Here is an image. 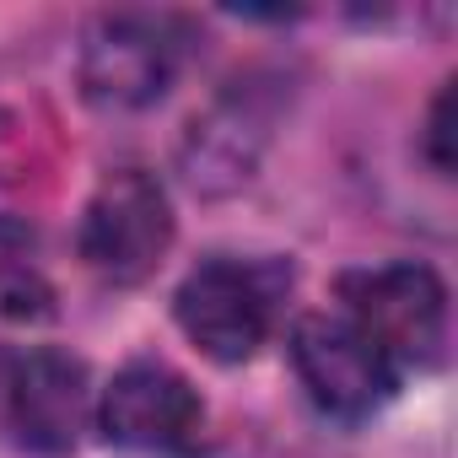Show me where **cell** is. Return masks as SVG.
Here are the masks:
<instances>
[{"mask_svg":"<svg viewBox=\"0 0 458 458\" xmlns=\"http://www.w3.org/2000/svg\"><path fill=\"white\" fill-rule=\"evenodd\" d=\"M286 286L292 276L265 259H205L183 276L173 313H178V329L210 361L233 367V361H249L270 340Z\"/></svg>","mask_w":458,"mask_h":458,"instance_id":"cell-1","label":"cell"},{"mask_svg":"<svg viewBox=\"0 0 458 458\" xmlns=\"http://www.w3.org/2000/svg\"><path fill=\"white\" fill-rule=\"evenodd\" d=\"M345 318L388 356L404 377L410 367H431L447 345V286L426 265H377L340 281Z\"/></svg>","mask_w":458,"mask_h":458,"instance_id":"cell-2","label":"cell"},{"mask_svg":"<svg viewBox=\"0 0 458 458\" xmlns=\"http://www.w3.org/2000/svg\"><path fill=\"white\" fill-rule=\"evenodd\" d=\"M173 249V199L146 167H114L81 216V259L114 286L146 281Z\"/></svg>","mask_w":458,"mask_h":458,"instance_id":"cell-3","label":"cell"},{"mask_svg":"<svg viewBox=\"0 0 458 458\" xmlns=\"http://www.w3.org/2000/svg\"><path fill=\"white\" fill-rule=\"evenodd\" d=\"M183 65V38L167 17L108 12L81 38V92L98 108L135 114L167 98Z\"/></svg>","mask_w":458,"mask_h":458,"instance_id":"cell-4","label":"cell"},{"mask_svg":"<svg viewBox=\"0 0 458 458\" xmlns=\"http://www.w3.org/2000/svg\"><path fill=\"white\" fill-rule=\"evenodd\" d=\"M276 119H281V81H270V76L233 81L221 98H210V108L194 114V124L178 146V167H183L189 189L194 194L243 189L276 135Z\"/></svg>","mask_w":458,"mask_h":458,"instance_id":"cell-5","label":"cell"},{"mask_svg":"<svg viewBox=\"0 0 458 458\" xmlns=\"http://www.w3.org/2000/svg\"><path fill=\"white\" fill-rule=\"evenodd\" d=\"M292 367L308 399L335 420H367L399 388L388 356L345 313H308L292 329Z\"/></svg>","mask_w":458,"mask_h":458,"instance_id":"cell-6","label":"cell"},{"mask_svg":"<svg viewBox=\"0 0 458 458\" xmlns=\"http://www.w3.org/2000/svg\"><path fill=\"white\" fill-rule=\"evenodd\" d=\"M92 410L87 361L55 345L17 351L0 367V426L33 453H71Z\"/></svg>","mask_w":458,"mask_h":458,"instance_id":"cell-7","label":"cell"},{"mask_svg":"<svg viewBox=\"0 0 458 458\" xmlns=\"http://www.w3.org/2000/svg\"><path fill=\"white\" fill-rule=\"evenodd\" d=\"M103 437L135 453H189L205 431V404L167 361H130L114 372L98 404Z\"/></svg>","mask_w":458,"mask_h":458,"instance_id":"cell-8","label":"cell"},{"mask_svg":"<svg viewBox=\"0 0 458 458\" xmlns=\"http://www.w3.org/2000/svg\"><path fill=\"white\" fill-rule=\"evenodd\" d=\"M0 313L6 318H44L49 313V286L33 270H0Z\"/></svg>","mask_w":458,"mask_h":458,"instance_id":"cell-9","label":"cell"},{"mask_svg":"<svg viewBox=\"0 0 458 458\" xmlns=\"http://www.w3.org/2000/svg\"><path fill=\"white\" fill-rule=\"evenodd\" d=\"M426 157H431V167L447 178L453 173V92H442L437 103H431V124H426Z\"/></svg>","mask_w":458,"mask_h":458,"instance_id":"cell-10","label":"cell"}]
</instances>
